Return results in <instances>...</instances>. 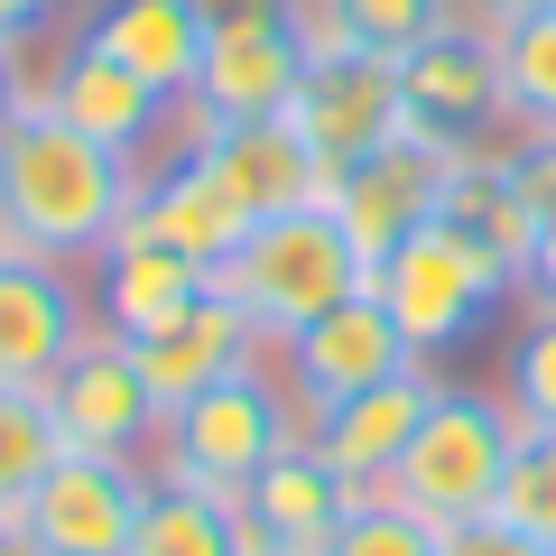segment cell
Here are the masks:
<instances>
[{
	"mask_svg": "<svg viewBox=\"0 0 556 556\" xmlns=\"http://www.w3.org/2000/svg\"><path fill=\"white\" fill-rule=\"evenodd\" d=\"M130 214H139V167L112 159L102 139L65 130L47 102H28L0 130V251L84 269Z\"/></svg>",
	"mask_w": 556,
	"mask_h": 556,
	"instance_id": "cell-1",
	"label": "cell"
},
{
	"mask_svg": "<svg viewBox=\"0 0 556 556\" xmlns=\"http://www.w3.org/2000/svg\"><path fill=\"white\" fill-rule=\"evenodd\" d=\"M214 288H223V298H232L269 343H288L306 316L362 298V288H371V260L343 241V223L325 214V204H288V214L251 223V232L214 260Z\"/></svg>",
	"mask_w": 556,
	"mask_h": 556,
	"instance_id": "cell-2",
	"label": "cell"
},
{
	"mask_svg": "<svg viewBox=\"0 0 556 556\" xmlns=\"http://www.w3.org/2000/svg\"><path fill=\"white\" fill-rule=\"evenodd\" d=\"M510 437H519V417H510V399H501V390L437 380V399H427V417H417L408 455L390 464V482H380V492H390L399 510H417L427 529L492 519L501 473H510Z\"/></svg>",
	"mask_w": 556,
	"mask_h": 556,
	"instance_id": "cell-3",
	"label": "cell"
},
{
	"mask_svg": "<svg viewBox=\"0 0 556 556\" xmlns=\"http://www.w3.org/2000/svg\"><path fill=\"white\" fill-rule=\"evenodd\" d=\"M288 437H306V408H298L288 390H278V371H269V362H251V371L214 380V390L177 399V408L159 417L149 473H159V482H195V492L241 501V492L260 482V464H269Z\"/></svg>",
	"mask_w": 556,
	"mask_h": 556,
	"instance_id": "cell-4",
	"label": "cell"
},
{
	"mask_svg": "<svg viewBox=\"0 0 556 556\" xmlns=\"http://www.w3.org/2000/svg\"><path fill=\"white\" fill-rule=\"evenodd\" d=\"M371 298L399 316V334L417 343V362H437V353H455V343H473L492 306L519 298V278L501 269L473 232H455L445 214H427V223H417V232L371 269Z\"/></svg>",
	"mask_w": 556,
	"mask_h": 556,
	"instance_id": "cell-5",
	"label": "cell"
},
{
	"mask_svg": "<svg viewBox=\"0 0 556 556\" xmlns=\"http://www.w3.org/2000/svg\"><path fill=\"white\" fill-rule=\"evenodd\" d=\"M399 112L417 139H437L445 159H473V149H510V84H501V38L473 20L437 28L427 47L399 56Z\"/></svg>",
	"mask_w": 556,
	"mask_h": 556,
	"instance_id": "cell-6",
	"label": "cell"
},
{
	"mask_svg": "<svg viewBox=\"0 0 556 556\" xmlns=\"http://www.w3.org/2000/svg\"><path fill=\"white\" fill-rule=\"evenodd\" d=\"M28 75H38V102L65 121V130L102 139L112 159L130 167H159L167 159V130H177V102L159 93V84H139L121 56H102L93 38H38L28 47Z\"/></svg>",
	"mask_w": 556,
	"mask_h": 556,
	"instance_id": "cell-7",
	"label": "cell"
},
{
	"mask_svg": "<svg viewBox=\"0 0 556 556\" xmlns=\"http://www.w3.org/2000/svg\"><path fill=\"white\" fill-rule=\"evenodd\" d=\"M269 371H278V390L316 417V408H334V399H362V390H380V380L417 371V343L399 334V316L362 288V298L306 316L288 343H269Z\"/></svg>",
	"mask_w": 556,
	"mask_h": 556,
	"instance_id": "cell-8",
	"label": "cell"
},
{
	"mask_svg": "<svg viewBox=\"0 0 556 556\" xmlns=\"http://www.w3.org/2000/svg\"><path fill=\"white\" fill-rule=\"evenodd\" d=\"M47 417H56L65 455H112V464H149L159 445V399L139 380V353L121 334H84L65 353V371L47 380Z\"/></svg>",
	"mask_w": 556,
	"mask_h": 556,
	"instance_id": "cell-9",
	"label": "cell"
},
{
	"mask_svg": "<svg viewBox=\"0 0 556 556\" xmlns=\"http://www.w3.org/2000/svg\"><path fill=\"white\" fill-rule=\"evenodd\" d=\"M445 177H455V159H445L437 139L399 130V139H380L371 159H353V167H334V177H325V214H334L343 241L380 269V260H390L399 241H408L417 223L445 204Z\"/></svg>",
	"mask_w": 556,
	"mask_h": 556,
	"instance_id": "cell-10",
	"label": "cell"
},
{
	"mask_svg": "<svg viewBox=\"0 0 556 556\" xmlns=\"http://www.w3.org/2000/svg\"><path fill=\"white\" fill-rule=\"evenodd\" d=\"M288 130L325 159V177L371 159L380 139L408 130V112H399V65L362 56V47H316L306 75H298V102H288Z\"/></svg>",
	"mask_w": 556,
	"mask_h": 556,
	"instance_id": "cell-11",
	"label": "cell"
},
{
	"mask_svg": "<svg viewBox=\"0 0 556 556\" xmlns=\"http://www.w3.org/2000/svg\"><path fill=\"white\" fill-rule=\"evenodd\" d=\"M84 334H102L84 269L38 251H0V390H47Z\"/></svg>",
	"mask_w": 556,
	"mask_h": 556,
	"instance_id": "cell-12",
	"label": "cell"
},
{
	"mask_svg": "<svg viewBox=\"0 0 556 556\" xmlns=\"http://www.w3.org/2000/svg\"><path fill=\"white\" fill-rule=\"evenodd\" d=\"M139 501H149V464L56 455V473L20 501V538L38 556H130Z\"/></svg>",
	"mask_w": 556,
	"mask_h": 556,
	"instance_id": "cell-13",
	"label": "cell"
},
{
	"mask_svg": "<svg viewBox=\"0 0 556 556\" xmlns=\"http://www.w3.org/2000/svg\"><path fill=\"white\" fill-rule=\"evenodd\" d=\"M84 288H93V325H102V334L139 343L149 325H167L177 306H195L204 288H214V269H204V260H186L177 241H159L149 223L130 214L93 260H84Z\"/></svg>",
	"mask_w": 556,
	"mask_h": 556,
	"instance_id": "cell-14",
	"label": "cell"
},
{
	"mask_svg": "<svg viewBox=\"0 0 556 556\" xmlns=\"http://www.w3.org/2000/svg\"><path fill=\"white\" fill-rule=\"evenodd\" d=\"M130 353H139L149 399H159V408H177V399H195V390H214V380H232V371H251V362H269V334H260V325L241 316L223 288H204L195 306H177L167 325H149Z\"/></svg>",
	"mask_w": 556,
	"mask_h": 556,
	"instance_id": "cell-15",
	"label": "cell"
},
{
	"mask_svg": "<svg viewBox=\"0 0 556 556\" xmlns=\"http://www.w3.org/2000/svg\"><path fill=\"white\" fill-rule=\"evenodd\" d=\"M362 482H343L334 464L316 455V437H288L269 464H260V482L241 492V519H251L260 547H288V556H325V538L353 519Z\"/></svg>",
	"mask_w": 556,
	"mask_h": 556,
	"instance_id": "cell-16",
	"label": "cell"
},
{
	"mask_svg": "<svg viewBox=\"0 0 556 556\" xmlns=\"http://www.w3.org/2000/svg\"><path fill=\"white\" fill-rule=\"evenodd\" d=\"M427 399H437V362H417V371L380 380V390H362V399L316 408V417H306V437H316V455L334 464L343 482L380 492V482H390V464L408 455V437H417V417H427Z\"/></svg>",
	"mask_w": 556,
	"mask_h": 556,
	"instance_id": "cell-17",
	"label": "cell"
},
{
	"mask_svg": "<svg viewBox=\"0 0 556 556\" xmlns=\"http://www.w3.org/2000/svg\"><path fill=\"white\" fill-rule=\"evenodd\" d=\"M195 159L241 195L251 223L288 214V204H325V159L288 130V121H223V130L195 139Z\"/></svg>",
	"mask_w": 556,
	"mask_h": 556,
	"instance_id": "cell-18",
	"label": "cell"
},
{
	"mask_svg": "<svg viewBox=\"0 0 556 556\" xmlns=\"http://www.w3.org/2000/svg\"><path fill=\"white\" fill-rule=\"evenodd\" d=\"M75 38H93L102 56H121L139 84H159L167 102L195 93V75H204V20H195V0H93Z\"/></svg>",
	"mask_w": 556,
	"mask_h": 556,
	"instance_id": "cell-19",
	"label": "cell"
},
{
	"mask_svg": "<svg viewBox=\"0 0 556 556\" xmlns=\"http://www.w3.org/2000/svg\"><path fill=\"white\" fill-rule=\"evenodd\" d=\"M298 75H306V38H298V28H269V38H223V47H204L195 93H177V102H195L214 130H223V121H288Z\"/></svg>",
	"mask_w": 556,
	"mask_h": 556,
	"instance_id": "cell-20",
	"label": "cell"
},
{
	"mask_svg": "<svg viewBox=\"0 0 556 556\" xmlns=\"http://www.w3.org/2000/svg\"><path fill=\"white\" fill-rule=\"evenodd\" d=\"M139 223H149L159 241H177L186 260H204V269H214V260L251 232L241 195L195 159V149H186V159H167V167H139Z\"/></svg>",
	"mask_w": 556,
	"mask_h": 556,
	"instance_id": "cell-21",
	"label": "cell"
},
{
	"mask_svg": "<svg viewBox=\"0 0 556 556\" xmlns=\"http://www.w3.org/2000/svg\"><path fill=\"white\" fill-rule=\"evenodd\" d=\"M437 214L455 223V232H473L510 278H529V232H538V214H529V186H519L510 149H473V159H455Z\"/></svg>",
	"mask_w": 556,
	"mask_h": 556,
	"instance_id": "cell-22",
	"label": "cell"
},
{
	"mask_svg": "<svg viewBox=\"0 0 556 556\" xmlns=\"http://www.w3.org/2000/svg\"><path fill=\"white\" fill-rule=\"evenodd\" d=\"M464 20V0H298V38L306 56L316 47H362V56H408V47H427L437 28Z\"/></svg>",
	"mask_w": 556,
	"mask_h": 556,
	"instance_id": "cell-23",
	"label": "cell"
},
{
	"mask_svg": "<svg viewBox=\"0 0 556 556\" xmlns=\"http://www.w3.org/2000/svg\"><path fill=\"white\" fill-rule=\"evenodd\" d=\"M130 556H251V519H241V501H223V492H195V482H159L149 473Z\"/></svg>",
	"mask_w": 556,
	"mask_h": 556,
	"instance_id": "cell-24",
	"label": "cell"
},
{
	"mask_svg": "<svg viewBox=\"0 0 556 556\" xmlns=\"http://www.w3.org/2000/svg\"><path fill=\"white\" fill-rule=\"evenodd\" d=\"M65 437L47 417V390H0V519H20V501L56 473Z\"/></svg>",
	"mask_w": 556,
	"mask_h": 556,
	"instance_id": "cell-25",
	"label": "cell"
},
{
	"mask_svg": "<svg viewBox=\"0 0 556 556\" xmlns=\"http://www.w3.org/2000/svg\"><path fill=\"white\" fill-rule=\"evenodd\" d=\"M501 84H510V130L556 139V10L501 28Z\"/></svg>",
	"mask_w": 556,
	"mask_h": 556,
	"instance_id": "cell-26",
	"label": "cell"
},
{
	"mask_svg": "<svg viewBox=\"0 0 556 556\" xmlns=\"http://www.w3.org/2000/svg\"><path fill=\"white\" fill-rule=\"evenodd\" d=\"M492 519H510L519 538H547L556 547V427H519L510 437V473H501Z\"/></svg>",
	"mask_w": 556,
	"mask_h": 556,
	"instance_id": "cell-27",
	"label": "cell"
},
{
	"mask_svg": "<svg viewBox=\"0 0 556 556\" xmlns=\"http://www.w3.org/2000/svg\"><path fill=\"white\" fill-rule=\"evenodd\" d=\"M501 399H510L519 427H556V306H519L510 334V371H501Z\"/></svg>",
	"mask_w": 556,
	"mask_h": 556,
	"instance_id": "cell-28",
	"label": "cell"
},
{
	"mask_svg": "<svg viewBox=\"0 0 556 556\" xmlns=\"http://www.w3.org/2000/svg\"><path fill=\"white\" fill-rule=\"evenodd\" d=\"M325 556H445V529H427L417 510H399L390 492H362L353 519L325 538Z\"/></svg>",
	"mask_w": 556,
	"mask_h": 556,
	"instance_id": "cell-29",
	"label": "cell"
},
{
	"mask_svg": "<svg viewBox=\"0 0 556 556\" xmlns=\"http://www.w3.org/2000/svg\"><path fill=\"white\" fill-rule=\"evenodd\" d=\"M510 167H519V186H529V214H538V232H529V278H519V298L556 306V139H510Z\"/></svg>",
	"mask_w": 556,
	"mask_h": 556,
	"instance_id": "cell-30",
	"label": "cell"
},
{
	"mask_svg": "<svg viewBox=\"0 0 556 556\" xmlns=\"http://www.w3.org/2000/svg\"><path fill=\"white\" fill-rule=\"evenodd\" d=\"M195 20H204V47L269 38V28H298V0H195Z\"/></svg>",
	"mask_w": 556,
	"mask_h": 556,
	"instance_id": "cell-31",
	"label": "cell"
},
{
	"mask_svg": "<svg viewBox=\"0 0 556 556\" xmlns=\"http://www.w3.org/2000/svg\"><path fill=\"white\" fill-rule=\"evenodd\" d=\"M445 556H556L547 538H519L510 519H464V529H445Z\"/></svg>",
	"mask_w": 556,
	"mask_h": 556,
	"instance_id": "cell-32",
	"label": "cell"
},
{
	"mask_svg": "<svg viewBox=\"0 0 556 556\" xmlns=\"http://www.w3.org/2000/svg\"><path fill=\"white\" fill-rule=\"evenodd\" d=\"M56 10H65V0H0V38H10V47L56 38Z\"/></svg>",
	"mask_w": 556,
	"mask_h": 556,
	"instance_id": "cell-33",
	"label": "cell"
},
{
	"mask_svg": "<svg viewBox=\"0 0 556 556\" xmlns=\"http://www.w3.org/2000/svg\"><path fill=\"white\" fill-rule=\"evenodd\" d=\"M28 102H38V75H28V47H10V38H0V130H10V121H20Z\"/></svg>",
	"mask_w": 556,
	"mask_h": 556,
	"instance_id": "cell-34",
	"label": "cell"
},
{
	"mask_svg": "<svg viewBox=\"0 0 556 556\" xmlns=\"http://www.w3.org/2000/svg\"><path fill=\"white\" fill-rule=\"evenodd\" d=\"M547 10H556V0H464V20L492 28V38H501V28H519V20H547Z\"/></svg>",
	"mask_w": 556,
	"mask_h": 556,
	"instance_id": "cell-35",
	"label": "cell"
},
{
	"mask_svg": "<svg viewBox=\"0 0 556 556\" xmlns=\"http://www.w3.org/2000/svg\"><path fill=\"white\" fill-rule=\"evenodd\" d=\"M0 556H38V547L20 538V519H0Z\"/></svg>",
	"mask_w": 556,
	"mask_h": 556,
	"instance_id": "cell-36",
	"label": "cell"
},
{
	"mask_svg": "<svg viewBox=\"0 0 556 556\" xmlns=\"http://www.w3.org/2000/svg\"><path fill=\"white\" fill-rule=\"evenodd\" d=\"M251 556H288V547H260V538H251Z\"/></svg>",
	"mask_w": 556,
	"mask_h": 556,
	"instance_id": "cell-37",
	"label": "cell"
}]
</instances>
